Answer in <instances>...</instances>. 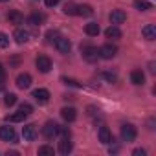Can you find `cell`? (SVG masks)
Masks as SVG:
<instances>
[{"label":"cell","mask_w":156,"mask_h":156,"mask_svg":"<svg viewBox=\"0 0 156 156\" xmlns=\"http://www.w3.org/2000/svg\"><path fill=\"white\" fill-rule=\"evenodd\" d=\"M98 53H99L101 59H112V57H116L118 48H116L114 44H103V46L98 50Z\"/></svg>","instance_id":"8992f818"},{"label":"cell","mask_w":156,"mask_h":156,"mask_svg":"<svg viewBox=\"0 0 156 156\" xmlns=\"http://www.w3.org/2000/svg\"><path fill=\"white\" fill-rule=\"evenodd\" d=\"M8 20H9V24H22V22H24V15H22L20 11L13 9V11L8 13Z\"/></svg>","instance_id":"e0dca14e"},{"label":"cell","mask_w":156,"mask_h":156,"mask_svg":"<svg viewBox=\"0 0 156 156\" xmlns=\"http://www.w3.org/2000/svg\"><path fill=\"white\" fill-rule=\"evenodd\" d=\"M103 77H105L107 81H110V83H114V81L118 79V77H116V73H110V72H105V73H103Z\"/></svg>","instance_id":"d6a6232c"},{"label":"cell","mask_w":156,"mask_h":156,"mask_svg":"<svg viewBox=\"0 0 156 156\" xmlns=\"http://www.w3.org/2000/svg\"><path fill=\"white\" fill-rule=\"evenodd\" d=\"M72 149H73V143L70 141V138H62V140L59 141V152H61V154H70Z\"/></svg>","instance_id":"2e32d148"},{"label":"cell","mask_w":156,"mask_h":156,"mask_svg":"<svg viewBox=\"0 0 156 156\" xmlns=\"http://www.w3.org/2000/svg\"><path fill=\"white\" fill-rule=\"evenodd\" d=\"M6 119H8V121H11V123H19V121H24V119H26V114L19 110V112H15V114H11V116H8Z\"/></svg>","instance_id":"cb8c5ba5"},{"label":"cell","mask_w":156,"mask_h":156,"mask_svg":"<svg viewBox=\"0 0 156 156\" xmlns=\"http://www.w3.org/2000/svg\"><path fill=\"white\" fill-rule=\"evenodd\" d=\"M46 37H48V42H50V44H53V42L57 41V37H59V33H57V31H51V30H50V31L46 33Z\"/></svg>","instance_id":"f1b7e54d"},{"label":"cell","mask_w":156,"mask_h":156,"mask_svg":"<svg viewBox=\"0 0 156 156\" xmlns=\"http://www.w3.org/2000/svg\"><path fill=\"white\" fill-rule=\"evenodd\" d=\"M62 11H64V15H75V6L73 4H66Z\"/></svg>","instance_id":"f546056e"},{"label":"cell","mask_w":156,"mask_h":156,"mask_svg":"<svg viewBox=\"0 0 156 156\" xmlns=\"http://www.w3.org/2000/svg\"><path fill=\"white\" fill-rule=\"evenodd\" d=\"M44 4H46V8H55L59 4V0H44Z\"/></svg>","instance_id":"836d02e7"},{"label":"cell","mask_w":156,"mask_h":156,"mask_svg":"<svg viewBox=\"0 0 156 156\" xmlns=\"http://www.w3.org/2000/svg\"><path fill=\"white\" fill-rule=\"evenodd\" d=\"M125 20H127V13H125L123 9H114V11L110 13V22H112L114 26L123 24Z\"/></svg>","instance_id":"30bf717a"},{"label":"cell","mask_w":156,"mask_h":156,"mask_svg":"<svg viewBox=\"0 0 156 156\" xmlns=\"http://www.w3.org/2000/svg\"><path fill=\"white\" fill-rule=\"evenodd\" d=\"M61 116H62L64 121L72 123V121H75V118H77V110H75L73 107H64V108H61Z\"/></svg>","instance_id":"7c38bea8"},{"label":"cell","mask_w":156,"mask_h":156,"mask_svg":"<svg viewBox=\"0 0 156 156\" xmlns=\"http://www.w3.org/2000/svg\"><path fill=\"white\" fill-rule=\"evenodd\" d=\"M31 98H33L39 105H46V103L50 101V92H48L46 88H37V90H33Z\"/></svg>","instance_id":"ba28073f"},{"label":"cell","mask_w":156,"mask_h":156,"mask_svg":"<svg viewBox=\"0 0 156 156\" xmlns=\"http://www.w3.org/2000/svg\"><path fill=\"white\" fill-rule=\"evenodd\" d=\"M136 136H138V130H136L134 125H130V123L121 125V138H123V141H134Z\"/></svg>","instance_id":"7a4b0ae2"},{"label":"cell","mask_w":156,"mask_h":156,"mask_svg":"<svg viewBox=\"0 0 156 156\" xmlns=\"http://www.w3.org/2000/svg\"><path fill=\"white\" fill-rule=\"evenodd\" d=\"M28 20H30V24H33V26H41V24L46 20V15H44V13H31Z\"/></svg>","instance_id":"44dd1931"},{"label":"cell","mask_w":156,"mask_h":156,"mask_svg":"<svg viewBox=\"0 0 156 156\" xmlns=\"http://www.w3.org/2000/svg\"><path fill=\"white\" fill-rule=\"evenodd\" d=\"M4 103H6L8 107H13V105L17 103V96H15V94H8V96L4 98Z\"/></svg>","instance_id":"484cf974"},{"label":"cell","mask_w":156,"mask_h":156,"mask_svg":"<svg viewBox=\"0 0 156 156\" xmlns=\"http://www.w3.org/2000/svg\"><path fill=\"white\" fill-rule=\"evenodd\" d=\"M75 15H79V17H92L94 9L88 4H81V6H75Z\"/></svg>","instance_id":"9a60e30c"},{"label":"cell","mask_w":156,"mask_h":156,"mask_svg":"<svg viewBox=\"0 0 156 156\" xmlns=\"http://www.w3.org/2000/svg\"><path fill=\"white\" fill-rule=\"evenodd\" d=\"M81 53H83V59L87 61V62H96L98 61V57H99V53H98V48H94V46H81Z\"/></svg>","instance_id":"3957f363"},{"label":"cell","mask_w":156,"mask_h":156,"mask_svg":"<svg viewBox=\"0 0 156 156\" xmlns=\"http://www.w3.org/2000/svg\"><path fill=\"white\" fill-rule=\"evenodd\" d=\"M105 37L107 39H121V30L118 26H110V28H107Z\"/></svg>","instance_id":"7402d4cb"},{"label":"cell","mask_w":156,"mask_h":156,"mask_svg":"<svg viewBox=\"0 0 156 156\" xmlns=\"http://www.w3.org/2000/svg\"><path fill=\"white\" fill-rule=\"evenodd\" d=\"M17 87L22 88V90L30 88L31 87V75L30 73H19V77H17Z\"/></svg>","instance_id":"4fadbf2b"},{"label":"cell","mask_w":156,"mask_h":156,"mask_svg":"<svg viewBox=\"0 0 156 156\" xmlns=\"http://www.w3.org/2000/svg\"><path fill=\"white\" fill-rule=\"evenodd\" d=\"M85 33H87L88 37H98V35H99V24L88 22V24L85 26Z\"/></svg>","instance_id":"ffe728a7"},{"label":"cell","mask_w":156,"mask_h":156,"mask_svg":"<svg viewBox=\"0 0 156 156\" xmlns=\"http://www.w3.org/2000/svg\"><path fill=\"white\" fill-rule=\"evenodd\" d=\"M53 147H50V145H41L39 147V156H53Z\"/></svg>","instance_id":"d4e9b609"},{"label":"cell","mask_w":156,"mask_h":156,"mask_svg":"<svg viewBox=\"0 0 156 156\" xmlns=\"http://www.w3.org/2000/svg\"><path fill=\"white\" fill-rule=\"evenodd\" d=\"M42 134H44V138L53 140V138L59 134V125H57L55 121H46V125L42 127Z\"/></svg>","instance_id":"5b68a950"},{"label":"cell","mask_w":156,"mask_h":156,"mask_svg":"<svg viewBox=\"0 0 156 156\" xmlns=\"http://www.w3.org/2000/svg\"><path fill=\"white\" fill-rule=\"evenodd\" d=\"M22 138H24L26 141H33V140L37 138V129H35V125H24V129H22Z\"/></svg>","instance_id":"5bb4252c"},{"label":"cell","mask_w":156,"mask_h":156,"mask_svg":"<svg viewBox=\"0 0 156 156\" xmlns=\"http://www.w3.org/2000/svg\"><path fill=\"white\" fill-rule=\"evenodd\" d=\"M132 154H134V156H145V151H143V149H136Z\"/></svg>","instance_id":"e575fe53"},{"label":"cell","mask_w":156,"mask_h":156,"mask_svg":"<svg viewBox=\"0 0 156 156\" xmlns=\"http://www.w3.org/2000/svg\"><path fill=\"white\" fill-rule=\"evenodd\" d=\"M0 140H2V141H8V143H15V141H17V132H15V129H13V127H8V125L0 127Z\"/></svg>","instance_id":"6da1fadb"},{"label":"cell","mask_w":156,"mask_h":156,"mask_svg":"<svg viewBox=\"0 0 156 156\" xmlns=\"http://www.w3.org/2000/svg\"><path fill=\"white\" fill-rule=\"evenodd\" d=\"M64 85H70V87H81V83L79 81H75V79H68V77H64Z\"/></svg>","instance_id":"1f68e13d"},{"label":"cell","mask_w":156,"mask_h":156,"mask_svg":"<svg viewBox=\"0 0 156 156\" xmlns=\"http://www.w3.org/2000/svg\"><path fill=\"white\" fill-rule=\"evenodd\" d=\"M35 66H37V70H39V72L48 73V72L51 70V61H50V57H48V55H39V57L35 59Z\"/></svg>","instance_id":"277c9868"},{"label":"cell","mask_w":156,"mask_h":156,"mask_svg":"<svg viewBox=\"0 0 156 156\" xmlns=\"http://www.w3.org/2000/svg\"><path fill=\"white\" fill-rule=\"evenodd\" d=\"M53 44H55V48H57L59 53H70V50H72V42L66 37H61V35L57 37V41Z\"/></svg>","instance_id":"52a82bcc"},{"label":"cell","mask_w":156,"mask_h":156,"mask_svg":"<svg viewBox=\"0 0 156 156\" xmlns=\"http://www.w3.org/2000/svg\"><path fill=\"white\" fill-rule=\"evenodd\" d=\"M9 46V37L6 33H0V48H8Z\"/></svg>","instance_id":"83f0119b"},{"label":"cell","mask_w":156,"mask_h":156,"mask_svg":"<svg viewBox=\"0 0 156 156\" xmlns=\"http://www.w3.org/2000/svg\"><path fill=\"white\" fill-rule=\"evenodd\" d=\"M0 2H8V0H0Z\"/></svg>","instance_id":"d590c367"},{"label":"cell","mask_w":156,"mask_h":156,"mask_svg":"<svg viewBox=\"0 0 156 156\" xmlns=\"http://www.w3.org/2000/svg\"><path fill=\"white\" fill-rule=\"evenodd\" d=\"M4 79H6V68L4 64H0V88L4 87Z\"/></svg>","instance_id":"4dcf8cb0"},{"label":"cell","mask_w":156,"mask_h":156,"mask_svg":"<svg viewBox=\"0 0 156 156\" xmlns=\"http://www.w3.org/2000/svg\"><path fill=\"white\" fill-rule=\"evenodd\" d=\"M134 8H136V9H140V11H147V9H151V8H152V4H151V2H147V0H134Z\"/></svg>","instance_id":"603a6c76"},{"label":"cell","mask_w":156,"mask_h":156,"mask_svg":"<svg viewBox=\"0 0 156 156\" xmlns=\"http://www.w3.org/2000/svg\"><path fill=\"white\" fill-rule=\"evenodd\" d=\"M98 138H99V141H101L103 145H108V143L114 141V140H112V134H110V130H108V127H99Z\"/></svg>","instance_id":"8fae6325"},{"label":"cell","mask_w":156,"mask_h":156,"mask_svg":"<svg viewBox=\"0 0 156 156\" xmlns=\"http://www.w3.org/2000/svg\"><path fill=\"white\" fill-rule=\"evenodd\" d=\"M19 110H20V112H24L26 116H30V114L33 112V107H31L30 103H22V105L19 107Z\"/></svg>","instance_id":"4316f807"},{"label":"cell","mask_w":156,"mask_h":156,"mask_svg":"<svg viewBox=\"0 0 156 156\" xmlns=\"http://www.w3.org/2000/svg\"><path fill=\"white\" fill-rule=\"evenodd\" d=\"M141 33H143V37L147 41H154L156 39V26L154 24H147V26H143Z\"/></svg>","instance_id":"ac0fdd59"},{"label":"cell","mask_w":156,"mask_h":156,"mask_svg":"<svg viewBox=\"0 0 156 156\" xmlns=\"http://www.w3.org/2000/svg\"><path fill=\"white\" fill-rule=\"evenodd\" d=\"M13 39H15V42H17V44H24V42H28V41H30V31H28V30H24V28H17V30H15V33H13Z\"/></svg>","instance_id":"9c48e42d"},{"label":"cell","mask_w":156,"mask_h":156,"mask_svg":"<svg viewBox=\"0 0 156 156\" xmlns=\"http://www.w3.org/2000/svg\"><path fill=\"white\" fill-rule=\"evenodd\" d=\"M130 81H132V85H143L145 83V73L141 70H134L130 73Z\"/></svg>","instance_id":"d6986e66"}]
</instances>
